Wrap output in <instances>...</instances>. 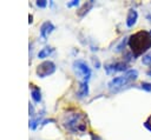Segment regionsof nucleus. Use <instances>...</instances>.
<instances>
[{"instance_id":"nucleus-9","label":"nucleus","mask_w":151,"mask_h":140,"mask_svg":"<svg viewBox=\"0 0 151 140\" xmlns=\"http://www.w3.org/2000/svg\"><path fill=\"white\" fill-rule=\"evenodd\" d=\"M87 94H88V84H87V81H81L79 85L77 95H78V98H85Z\"/></svg>"},{"instance_id":"nucleus-6","label":"nucleus","mask_w":151,"mask_h":140,"mask_svg":"<svg viewBox=\"0 0 151 140\" xmlns=\"http://www.w3.org/2000/svg\"><path fill=\"white\" fill-rule=\"evenodd\" d=\"M54 29V26L51 21H45L41 26H40V35L42 39H46L48 34L52 33V31Z\"/></svg>"},{"instance_id":"nucleus-18","label":"nucleus","mask_w":151,"mask_h":140,"mask_svg":"<svg viewBox=\"0 0 151 140\" xmlns=\"http://www.w3.org/2000/svg\"><path fill=\"white\" fill-rule=\"evenodd\" d=\"M144 125H145V127H146L149 131H151V115L147 118V120L145 121V124H144Z\"/></svg>"},{"instance_id":"nucleus-12","label":"nucleus","mask_w":151,"mask_h":140,"mask_svg":"<svg viewBox=\"0 0 151 140\" xmlns=\"http://www.w3.org/2000/svg\"><path fill=\"white\" fill-rule=\"evenodd\" d=\"M91 7H92V1H91V2H87V4H85V5H84V7L80 9L81 12H80V13H78V14H79L80 16H83L85 13H87V12H88V9H90Z\"/></svg>"},{"instance_id":"nucleus-14","label":"nucleus","mask_w":151,"mask_h":140,"mask_svg":"<svg viewBox=\"0 0 151 140\" xmlns=\"http://www.w3.org/2000/svg\"><path fill=\"white\" fill-rule=\"evenodd\" d=\"M40 121V119L39 118H35V119H32L31 121H29V128H32V129H35V127H37V125H38V122Z\"/></svg>"},{"instance_id":"nucleus-16","label":"nucleus","mask_w":151,"mask_h":140,"mask_svg":"<svg viewBox=\"0 0 151 140\" xmlns=\"http://www.w3.org/2000/svg\"><path fill=\"white\" fill-rule=\"evenodd\" d=\"M142 88L147 91V92H151V84L150 82H142Z\"/></svg>"},{"instance_id":"nucleus-7","label":"nucleus","mask_w":151,"mask_h":140,"mask_svg":"<svg viewBox=\"0 0 151 140\" xmlns=\"http://www.w3.org/2000/svg\"><path fill=\"white\" fill-rule=\"evenodd\" d=\"M126 64L125 62H114L112 65H107L105 68L107 71V73L111 72H122V71H126Z\"/></svg>"},{"instance_id":"nucleus-19","label":"nucleus","mask_w":151,"mask_h":140,"mask_svg":"<svg viewBox=\"0 0 151 140\" xmlns=\"http://www.w3.org/2000/svg\"><path fill=\"white\" fill-rule=\"evenodd\" d=\"M78 5H79V1H78V0H73L72 2H68V4H67V6H68V7H72V6H78Z\"/></svg>"},{"instance_id":"nucleus-2","label":"nucleus","mask_w":151,"mask_h":140,"mask_svg":"<svg viewBox=\"0 0 151 140\" xmlns=\"http://www.w3.org/2000/svg\"><path fill=\"white\" fill-rule=\"evenodd\" d=\"M64 126L72 133H83L86 131V121L85 115L80 113H72L66 116L64 121Z\"/></svg>"},{"instance_id":"nucleus-15","label":"nucleus","mask_w":151,"mask_h":140,"mask_svg":"<svg viewBox=\"0 0 151 140\" xmlns=\"http://www.w3.org/2000/svg\"><path fill=\"white\" fill-rule=\"evenodd\" d=\"M125 44H126V39H123L122 41H120V44L116 47V51L117 52H120V51H123V47H125Z\"/></svg>"},{"instance_id":"nucleus-21","label":"nucleus","mask_w":151,"mask_h":140,"mask_svg":"<svg viewBox=\"0 0 151 140\" xmlns=\"http://www.w3.org/2000/svg\"><path fill=\"white\" fill-rule=\"evenodd\" d=\"M91 139H92V140H101L98 135H94V133H91Z\"/></svg>"},{"instance_id":"nucleus-24","label":"nucleus","mask_w":151,"mask_h":140,"mask_svg":"<svg viewBox=\"0 0 151 140\" xmlns=\"http://www.w3.org/2000/svg\"><path fill=\"white\" fill-rule=\"evenodd\" d=\"M28 19H29V20H28V21H29V24H31V22H32V21H33V20H32V15H29V18H28Z\"/></svg>"},{"instance_id":"nucleus-23","label":"nucleus","mask_w":151,"mask_h":140,"mask_svg":"<svg viewBox=\"0 0 151 140\" xmlns=\"http://www.w3.org/2000/svg\"><path fill=\"white\" fill-rule=\"evenodd\" d=\"M146 74H147V75H149V76H151V69H149V71H147V72H146Z\"/></svg>"},{"instance_id":"nucleus-17","label":"nucleus","mask_w":151,"mask_h":140,"mask_svg":"<svg viewBox=\"0 0 151 140\" xmlns=\"http://www.w3.org/2000/svg\"><path fill=\"white\" fill-rule=\"evenodd\" d=\"M35 4H37V6H38V7H41V8H44V7H46V5H47V1H46V0H38Z\"/></svg>"},{"instance_id":"nucleus-25","label":"nucleus","mask_w":151,"mask_h":140,"mask_svg":"<svg viewBox=\"0 0 151 140\" xmlns=\"http://www.w3.org/2000/svg\"><path fill=\"white\" fill-rule=\"evenodd\" d=\"M150 35H151V31H150Z\"/></svg>"},{"instance_id":"nucleus-4","label":"nucleus","mask_w":151,"mask_h":140,"mask_svg":"<svg viewBox=\"0 0 151 140\" xmlns=\"http://www.w3.org/2000/svg\"><path fill=\"white\" fill-rule=\"evenodd\" d=\"M54 72H55V65L51 60L42 61L40 65H38L37 71H35V73L39 78H46V76L53 74Z\"/></svg>"},{"instance_id":"nucleus-1","label":"nucleus","mask_w":151,"mask_h":140,"mask_svg":"<svg viewBox=\"0 0 151 140\" xmlns=\"http://www.w3.org/2000/svg\"><path fill=\"white\" fill-rule=\"evenodd\" d=\"M129 45L136 56L140 55L151 47V35L145 31H139L130 36Z\"/></svg>"},{"instance_id":"nucleus-5","label":"nucleus","mask_w":151,"mask_h":140,"mask_svg":"<svg viewBox=\"0 0 151 140\" xmlns=\"http://www.w3.org/2000/svg\"><path fill=\"white\" fill-rule=\"evenodd\" d=\"M73 68H74L76 73L84 79V81L88 80V78L91 75V69L84 60H76L73 62Z\"/></svg>"},{"instance_id":"nucleus-22","label":"nucleus","mask_w":151,"mask_h":140,"mask_svg":"<svg viewBox=\"0 0 151 140\" xmlns=\"http://www.w3.org/2000/svg\"><path fill=\"white\" fill-rule=\"evenodd\" d=\"M93 64H94V66H97V68H98V66H99V61L93 59Z\"/></svg>"},{"instance_id":"nucleus-20","label":"nucleus","mask_w":151,"mask_h":140,"mask_svg":"<svg viewBox=\"0 0 151 140\" xmlns=\"http://www.w3.org/2000/svg\"><path fill=\"white\" fill-rule=\"evenodd\" d=\"M28 111H29V115H34V107H33L32 104H29V106H28Z\"/></svg>"},{"instance_id":"nucleus-11","label":"nucleus","mask_w":151,"mask_h":140,"mask_svg":"<svg viewBox=\"0 0 151 140\" xmlns=\"http://www.w3.org/2000/svg\"><path fill=\"white\" fill-rule=\"evenodd\" d=\"M31 96H32V99H33L35 102H40V101H41V93H40V89L37 88V87H33L32 91H31Z\"/></svg>"},{"instance_id":"nucleus-13","label":"nucleus","mask_w":151,"mask_h":140,"mask_svg":"<svg viewBox=\"0 0 151 140\" xmlns=\"http://www.w3.org/2000/svg\"><path fill=\"white\" fill-rule=\"evenodd\" d=\"M142 62L144 64V65H151V54H146V55H144L143 58H142Z\"/></svg>"},{"instance_id":"nucleus-10","label":"nucleus","mask_w":151,"mask_h":140,"mask_svg":"<svg viewBox=\"0 0 151 140\" xmlns=\"http://www.w3.org/2000/svg\"><path fill=\"white\" fill-rule=\"evenodd\" d=\"M52 52H53V48H52V47H44V48H41V49L39 51V53H38V58H39V59L47 58Z\"/></svg>"},{"instance_id":"nucleus-8","label":"nucleus","mask_w":151,"mask_h":140,"mask_svg":"<svg viewBox=\"0 0 151 140\" xmlns=\"http://www.w3.org/2000/svg\"><path fill=\"white\" fill-rule=\"evenodd\" d=\"M138 19V13L136 9H130L127 13V18H126V26L127 27H132Z\"/></svg>"},{"instance_id":"nucleus-3","label":"nucleus","mask_w":151,"mask_h":140,"mask_svg":"<svg viewBox=\"0 0 151 140\" xmlns=\"http://www.w3.org/2000/svg\"><path fill=\"white\" fill-rule=\"evenodd\" d=\"M138 78V72L136 69H129L125 72L124 75L122 76H116L113 78L110 82H109V88L110 91H118L120 88H123L124 86L129 85L130 82L134 81L136 79Z\"/></svg>"}]
</instances>
